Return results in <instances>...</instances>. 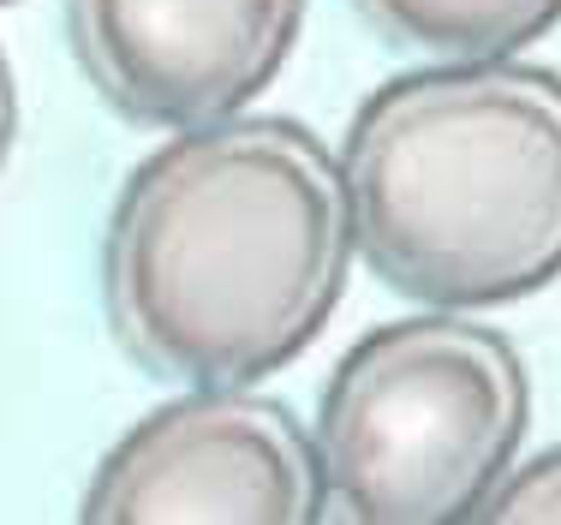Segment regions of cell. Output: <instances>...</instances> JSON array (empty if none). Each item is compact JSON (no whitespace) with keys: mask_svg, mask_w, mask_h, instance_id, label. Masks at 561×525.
Instances as JSON below:
<instances>
[{"mask_svg":"<svg viewBox=\"0 0 561 525\" xmlns=\"http://www.w3.org/2000/svg\"><path fill=\"white\" fill-rule=\"evenodd\" d=\"M353 258L341 156L299 119L227 114L173 132L119 185L102 305L162 383H263L329 329Z\"/></svg>","mask_w":561,"mask_h":525,"instance_id":"cell-1","label":"cell"},{"mask_svg":"<svg viewBox=\"0 0 561 525\" xmlns=\"http://www.w3.org/2000/svg\"><path fill=\"white\" fill-rule=\"evenodd\" d=\"M358 258L431 311H490L561 281V72L431 60L370 90L341 144Z\"/></svg>","mask_w":561,"mask_h":525,"instance_id":"cell-2","label":"cell"},{"mask_svg":"<svg viewBox=\"0 0 561 525\" xmlns=\"http://www.w3.org/2000/svg\"><path fill=\"white\" fill-rule=\"evenodd\" d=\"M531 430V376L502 329L431 311L346 346L317 407L329 514L358 525L478 520Z\"/></svg>","mask_w":561,"mask_h":525,"instance_id":"cell-3","label":"cell"},{"mask_svg":"<svg viewBox=\"0 0 561 525\" xmlns=\"http://www.w3.org/2000/svg\"><path fill=\"white\" fill-rule=\"evenodd\" d=\"M329 514L317 436L251 383H197L102 454L84 520L311 525Z\"/></svg>","mask_w":561,"mask_h":525,"instance_id":"cell-4","label":"cell"},{"mask_svg":"<svg viewBox=\"0 0 561 525\" xmlns=\"http://www.w3.org/2000/svg\"><path fill=\"white\" fill-rule=\"evenodd\" d=\"M305 0H66L96 96L131 126L185 132L239 114L280 78Z\"/></svg>","mask_w":561,"mask_h":525,"instance_id":"cell-5","label":"cell"},{"mask_svg":"<svg viewBox=\"0 0 561 525\" xmlns=\"http://www.w3.org/2000/svg\"><path fill=\"white\" fill-rule=\"evenodd\" d=\"M358 19L400 54L424 60H502L561 24V0H353Z\"/></svg>","mask_w":561,"mask_h":525,"instance_id":"cell-6","label":"cell"},{"mask_svg":"<svg viewBox=\"0 0 561 525\" xmlns=\"http://www.w3.org/2000/svg\"><path fill=\"white\" fill-rule=\"evenodd\" d=\"M478 520L502 525H561V448L531 454L526 466L514 460V472L496 483V495L484 502Z\"/></svg>","mask_w":561,"mask_h":525,"instance_id":"cell-7","label":"cell"},{"mask_svg":"<svg viewBox=\"0 0 561 525\" xmlns=\"http://www.w3.org/2000/svg\"><path fill=\"white\" fill-rule=\"evenodd\" d=\"M12 132H19V90H12V66L0 54V168L12 156Z\"/></svg>","mask_w":561,"mask_h":525,"instance_id":"cell-8","label":"cell"},{"mask_svg":"<svg viewBox=\"0 0 561 525\" xmlns=\"http://www.w3.org/2000/svg\"><path fill=\"white\" fill-rule=\"evenodd\" d=\"M0 7H12V0H0Z\"/></svg>","mask_w":561,"mask_h":525,"instance_id":"cell-9","label":"cell"}]
</instances>
